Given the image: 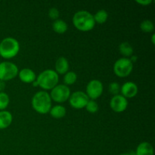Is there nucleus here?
Listing matches in <instances>:
<instances>
[{"mask_svg": "<svg viewBox=\"0 0 155 155\" xmlns=\"http://www.w3.org/2000/svg\"><path fill=\"white\" fill-rule=\"evenodd\" d=\"M72 21L74 27L82 32L90 31L95 25L93 15L86 10H80L76 12L73 17Z\"/></svg>", "mask_w": 155, "mask_h": 155, "instance_id": "nucleus-1", "label": "nucleus"}, {"mask_svg": "<svg viewBox=\"0 0 155 155\" xmlns=\"http://www.w3.org/2000/svg\"><path fill=\"white\" fill-rule=\"evenodd\" d=\"M31 105L33 110L40 114L49 113L51 108V99L50 95L45 91L37 92L32 98Z\"/></svg>", "mask_w": 155, "mask_h": 155, "instance_id": "nucleus-2", "label": "nucleus"}, {"mask_svg": "<svg viewBox=\"0 0 155 155\" xmlns=\"http://www.w3.org/2000/svg\"><path fill=\"white\" fill-rule=\"evenodd\" d=\"M20 51V43L13 37H5L0 42V56L5 59H12Z\"/></svg>", "mask_w": 155, "mask_h": 155, "instance_id": "nucleus-3", "label": "nucleus"}, {"mask_svg": "<svg viewBox=\"0 0 155 155\" xmlns=\"http://www.w3.org/2000/svg\"><path fill=\"white\" fill-rule=\"evenodd\" d=\"M36 82L38 86L42 88L44 90H51L58 84V74L54 71L51 69H47L40 73L36 77Z\"/></svg>", "mask_w": 155, "mask_h": 155, "instance_id": "nucleus-4", "label": "nucleus"}, {"mask_svg": "<svg viewBox=\"0 0 155 155\" xmlns=\"http://www.w3.org/2000/svg\"><path fill=\"white\" fill-rule=\"evenodd\" d=\"M133 70V64L130 58H121L115 61L114 64V72L118 77H128L130 75Z\"/></svg>", "mask_w": 155, "mask_h": 155, "instance_id": "nucleus-5", "label": "nucleus"}, {"mask_svg": "<svg viewBox=\"0 0 155 155\" xmlns=\"http://www.w3.org/2000/svg\"><path fill=\"white\" fill-rule=\"evenodd\" d=\"M18 68L15 64L10 61H2L0 63V80L3 82L15 79L18 76Z\"/></svg>", "mask_w": 155, "mask_h": 155, "instance_id": "nucleus-6", "label": "nucleus"}, {"mask_svg": "<svg viewBox=\"0 0 155 155\" xmlns=\"http://www.w3.org/2000/svg\"><path fill=\"white\" fill-rule=\"evenodd\" d=\"M49 95L51 101L57 103H63L69 99L71 96V89L69 86H65L64 84H58L51 89Z\"/></svg>", "mask_w": 155, "mask_h": 155, "instance_id": "nucleus-7", "label": "nucleus"}, {"mask_svg": "<svg viewBox=\"0 0 155 155\" xmlns=\"http://www.w3.org/2000/svg\"><path fill=\"white\" fill-rule=\"evenodd\" d=\"M68 100H69L70 105L73 108L80 110L86 107V104L89 101V98L86 92H82V91H77L71 94V96Z\"/></svg>", "mask_w": 155, "mask_h": 155, "instance_id": "nucleus-8", "label": "nucleus"}, {"mask_svg": "<svg viewBox=\"0 0 155 155\" xmlns=\"http://www.w3.org/2000/svg\"><path fill=\"white\" fill-rule=\"evenodd\" d=\"M103 91L104 86L102 83L98 80H92L89 81L86 88V94L87 96L94 101L102 95Z\"/></svg>", "mask_w": 155, "mask_h": 155, "instance_id": "nucleus-9", "label": "nucleus"}, {"mask_svg": "<svg viewBox=\"0 0 155 155\" xmlns=\"http://www.w3.org/2000/svg\"><path fill=\"white\" fill-rule=\"evenodd\" d=\"M110 107L113 111L116 113H122L127 110L128 107V101L121 95H114L110 101Z\"/></svg>", "mask_w": 155, "mask_h": 155, "instance_id": "nucleus-10", "label": "nucleus"}, {"mask_svg": "<svg viewBox=\"0 0 155 155\" xmlns=\"http://www.w3.org/2000/svg\"><path fill=\"white\" fill-rule=\"evenodd\" d=\"M138 89L137 85L133 82H126L122 86L120 87V92L121 95L125 97L126 98H133L138 94Z\"/></svg>", "mask_w": 155, "mask_h": 155, "instance_id": "nucleus-11", "label": "nucleus"}, {"mask_svg": "<svg viewBox=\"0 0 155 155\" xmlns=\"http://www.w3.org/2000/svg\"><path fill=\"white\" fill-rule=\"evenodd\" d=\"M20 80L24 83H33L36 80V76L34 71L30 68H23L18 74Z\"/></svg>", "mask_w": 155, "mask_h": 155, "instance_id": "nucleus-12", "label": "nucleus"}, {"mask_svg": "<svg viewBox=\"0 0 155 155\" xmlns=\"http://www.w3.org/2000/svg\"><path fill=\"white\" fill-rule=\"evenodd\" d=\"M13 117L8 110H0V130H5L10 127Z\"/></svg>", "mask_w": 155, "mask_h": 155, "instance_id": "nucleus-13", "label": "nucleus"}, {"mask_svg": "<svg viewBox=\"0 0 155 155\" xmlns=\"http://www.w3.org/2000/svg\"><path fill=\"white\" fill-rule=\"evenodd\" d=\"M55 71L58 74H64L69 71V62L64 57H60L58 58L55 63Z\"/></svg>", "mask_w": 155, "mask_h": 155, "instance_id": "nucleus-14", "label": "nucleus"}, {"mask_svg": "<svg viewBox=\"0 0 155 155\" xmlns=\"http://www.w3.org/2000/svg\"><path fill=\"white\" fill-rule=\"evenodd\" d=\"M135 152L136 155H154V148L149 142H143L138 145Z\"/></svg>", "mask_w": 155, "mask_h": 155, "instance_id": "nucleus-15", "label": "nucleus"}, {"mask_svg": "<svg viewBox=\"0 0 155 155\" xmlns=\"http://www.w3.org/2000/svg\"><path fill=\"white\" fill-rule=\"evenodd\" d=\"M66 108L63 105L57 104L54 107H51L49 114L53 118L61 119V118H63L66 115Z\"/></svg>", "mask_w": 155, "mask_h": 155, "instance_id": "nucleus-16", "label": "nucleus"}, {"mask_svg": "<svg viewBox=\"0 0 155 155\" xmlns=\"http://www.w3.org/2000/svg\"><path fill=\"white\" fill-rule=\"evenodd\" d=\"M52 29L55 33H58V34H63V33H66L68 30V25L63 20L58 19L53 22Z\"/></svg>", "mask_w": 155, "mask_h": 155, "instance_id": "nucleus-17", "label": "nucleus"}, {"mask_svg": "<svg viewBox=\"0 0 155 155\" xmlns=\"http://www.w3.org/2000/svg\"><path fill=\"white\" fill-rule=\"evenodd\" d=\"M119 51L124 58H128L133 54V48L129 42H123L119 45Z\"/></svg>", "mask_w": 155, "mask_h": 155, "instance_id": "nucleus-18", "label": "nucleus"}, {"mask_svg": "<svg viewBox=\"0 0 155 155\" xmlns=\"http://www.w3.org/2000/svg\"><path fill=\"white\" fill-rule=\"evenodd\" d=\"M93 17L95 23L102 24L107 21V18H108V14H107V11L104 10V9H101V10H98L95 14V15H93Z\"/></svg>", "mask_w": 155, "mask_h": 155, "instance_id": "nucleus-19", "label": "nucleus"}, {"mask_svg": "<svg viewBox=\"0 0 155 155\" xmlns=\"http://www.w3.org/2000/svg\"><path fill=\"white\" fill-rule=\"evenodd\" d=\"M77 75L74 71H68L64 74V83L67 86H71L77 82Z\"/></svg>", "mask_w": 155, "mask_h": 155, "instance_id": "nucleus-20", "label": "nucleus"}, {"mask_svg": "<svg viewBox=\"0 0 155 155\" xmlns=\"http://www.w3.org/2000/svg\"><path fill=\"white\" fill-rule=\"evenodd\" d=\"M140 29L145 33H153L154 30V24L150 20H145L140 24Z\"/></svg>", "mask_w": 155, "mask_h": 155, "instance_id": "nucleus-21", "label": "nucleus"}, {"mask_svg": "<svg viewBox=\"0 0 155 155\" xmlns=\"http://www.w3.org/2000/svg\"><path fill=\"white\" fill-rule=\"evenodd\" d=\"M10 103L8 95L5 92H0V110H5Z\"/></svg>", "mask_w": 155, "mask_h": 155, "instance_id": "nucleus-22", "label": "nucleus"}, {"mask_svg": "<svg viewBox=\"0 0 155 155\" xmlns=\"http://www.w3.org/2000/svg\"><path fill=\"white\" fill-rule=\"evenodd\" d=\"M85 108H86V110H87L88 112H89V113L95 114L98 110V103L95 101H94V100H89V101H88L87 104H86Z\"/></svg>", "mask_w": 155, "mask_h": 155, "instance_id": "nucleus-23", "label": "nucleus"}, {"mask_svg": "<svg viewBox=\"0 0 155 155\" xmlns=\"http://www.w3.org/2000/svg\"><path fill=\"white\" fill-rule=\"evenodd\" d=\"M108 90L111 95H119V92H120V86L119 83L117 82H113L109 84Z\"/></svg>", "mask_w": 155, "mask_h": 155, "instance_id": "nucleus-24", "label": "nucleus"}, {"mask_svg": "<svg viewBox=\"0 0 155 155\" xmlns=\"http://www.w3.org/2000/svg\"><path fill=\"white\" fill-rule=\"evenodd\" d=\"M59 16H60V12H59L58 9L56 8H51L48 11V17L51 20H55L59 19Z\"/></svg>", "mask_w": 155, "mask_h": 155, "instance_id": "nucleus-25", "label": "nucleus"}, {"mask_svg": "<svg viewBox=\"0 0 155 155\" xmlns=\"http://www.w3.org/2000/svg\"><path fill=\"white\" fill-rule=\"evenodd\" d=\"M136 3L138 4L141 5H143V6H147L148 5L151 4L153 2L152 0H136Z\"/></svg>", "mask_w": 155, "mask_h": 155, "instance_id": "nucleus-26", "label": "nucleus"}, {"mask_svg": "<svg viewBox=\"0 0 155 155\" xmlns=\"http://www.w3.org/2000/svg\"><path fill=\"white\" fill-rule=\"evenodd\" d=\"M5 88V82L0 80V92H3Z\"/></svg>", "mask_w": 155, "mask_h": 155, "instance_id": "nucleus-27", "label": "nucleus"}, {"mask_svg": "<svg viewBox=\"0 0 155 155\" xmlns=\"http://www.w3.org/2000/svg\"><path fill=\"white\" fill-rule=\"evenodd\" d=\"M137 59H138V58H137V56H136V55H134V54H133V55L131 56V57H130V60L131 61H132V63H134V62H136V61H137Z\"/></svg>", "mask_w": 155, "mask_h": 155, "instance_id": "nucleus-28", "label": "nucleus"}, {"mask_svg": "<svg viewBox=\"0 0 155 155\" xmlns=\"http://www.w3.org/2000/svg\"><path fill=\"white\" fill-rule=\"evenodd\" d=\"M120 155H136V152L133 151H130V152H127V153H123V154H120Z\"/></svg>", "mask_w": 155, "mask_h": 155, "instance_id": "nucleus-29", "label": "nucleus"}, {"mask_svg": "<svg viewBox=\"0 0 155 155\" xmlns=\"http://www.w3.org/2000/svg\"><path fill=\"white\" fill-rule=\"evenodd\" d=\"M151 42H152L153 45L155 44V33H153L152 36H151Z\"/></svg>", "mask_w": 155, "mask_h": 155, "instance_id": "nucleus-30", "label": "nucleus"}, {"mask_svg": "<svg viewBox=\"0 0 155 155\" xmlns=\"http://www.w3.org/2000/svg\"><path fill=\"white\" fill-rule=\"evenodd\" d=\"M33 86H34V87H36V86H38V83H37V82H36V80H35V81L33 82Z\"/></svg>", "mask_w": 155, "mask_h": 155, "instance_id": "nucleus-31", "label": "nucleus"}]
</instances>
